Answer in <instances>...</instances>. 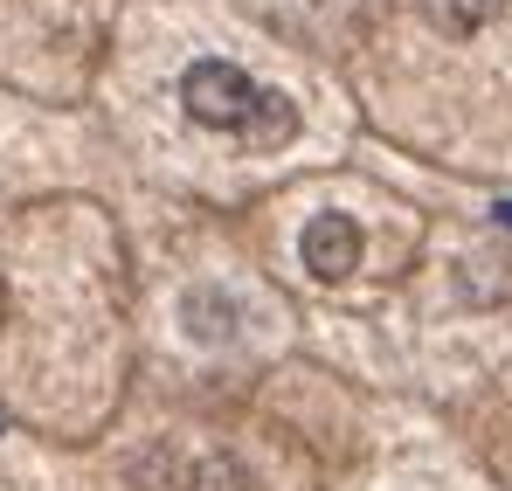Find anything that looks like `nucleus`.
Returning <instances> with one entry per match:
<instances>
[{
  "label": "nucleus",
  "instance_id": "nucleus-2",
  "mask_svg": "<svg viewBox=\"0 0 512 491\" xmlns=\"http://www.w3.org/2000/svg\"><path fill=\"white\" fill-rule=\"evenodd\" d=\"M298 256H305V270H312L319 284L353 277V270H360V222H353V215H312L305 236H298Z\"/></svg>",
  "mask_w": 512,
  "mask_h": 491
},
{
  "label": "nucleus",
  "instance_id": "nucleus-5",
  "mask_svg": "<svg viewBox=\"0 0 512 491\" xmlns=\"http://www.w3.org/2000/svg\"><path fill=\"white\" fill-rule=\"evenodd\" d=\"M423 7H429V21H436L443 35H478L506 0H423Z\"/></svg>",
  "mask_w": 512,
  "mask_h": 491
},
{
  "label": "nucleus",
  "instance_id": "nucleus-6",
  "mask_svg": "<svg viewBox=\"0 0 512 491\" xmlns=\"http://www.w3.org/2000/svg\"><path fill=\"white\" fill-rule=\"evenodd\" d=\"M194 491H250V478H243V464L208 457V464H194Z\"/></svg>",
  "mask_w": 512,
  "mask_h": 491
},
{
  "label": "nucleus",
  "instance_id": "nucleus-1",
  "mask_svg": "<svg viewBox=\"0 0 512 491\" xmlns=\"http://www.w3.org/2000/svg\"><path fill=\"white\" fill-rule=\"evenodd\" d=\"M180 104H187V118L208 125V132H250L263 90H256L236 63L201 56V63H187V77H180Z\"/></svg>",
  "mask_w": 512,
  "mask_h": 491
},
{
  "label": "nucleus",
  "instance_id": "nucleus-7",
  "mask_svg": "<svg viewBox=\"0 0 512 491\" xmlns=\"http://www.w3.org/2000/svg\"><path fill=\"white\" fill-rule=\"evenodd\" d=\"M492 215H499V229H512V201H499V208H492Z\"/></svg>",
  "mask_w": 512,
  "mask_h": 491
},
{
  "label": "nucleus",
  "instance_id": "nucleus-3",
  "mask_svg": "<svg viewBox=\"0 0 512 491\" xmlns=\"http://www.w3.org/2000/svg\"><path fill=\"white\" fill-rule=\"evenodd\" d=\"M291 132H298V104H291L284 90H263V104H256V118H250L243 139H250V146H284Z\"/></svg>",
  "mask_w": 512,
  "mask_h": 491
},
{
  "label": "nucleus",
  "instance_id": "nucleus-4",
  "mask_svg": "<svg viewBox=\"0 0 512 491\" xmlns=\"http://www.w3.org/2000/svg\"><path fill=\"white\" fill-rule=\"evenodd\" d=\"M187 332H194L201 346L229 339V332H236V305H229L222 291H194V298H187Z\"/></svg>",
  "mask_w": 512,
  "mask_h": 491
}]
</instances>
